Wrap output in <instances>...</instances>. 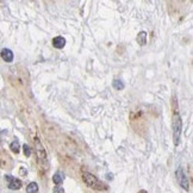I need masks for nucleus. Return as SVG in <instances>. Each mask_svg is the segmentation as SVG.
<instances>
[{
  "mask_svg": "<svg viewBox=\"0 0 193 193\" xmlns=\"http://www.w3.org/2000/svg\"><path fill=\"white\" fill-rule=\"evenodd\" d=\"M82 180L88 187L96 190V191H105L107 190V185L104 184L103 181H100L95 175L91 174L88 172H82Z\"/></svg>",
  "mask_w": 193,
  "mask_h": 193,
  "instance_id": "nucleus-1",
  "label": "nucleus"
},
{
  "mask_svg": "<svg viewBox=\"0 0 193 193\" xmlns=\"http://www.w3.org/2000/svg\"><path fill=\"white\" fill-rule=\"evenodd\" d=\"M138 193H147V192H146V191H140Z\"/></svg>",
  "mask_w": 193,
  "mask_h": 193,
  "instance_id": "nucleus-17",
  "label": "nucleus"
},
{
  "mask_svg": "<svg viewBox=\"0 0 193 193\" xmlns=\"http://www.w3.org/2000/svg\"><path fill=\"white\" fill-rule=\"evenodd\" d=\"M136 41H137V43L140 45H146V43H147V32L146 31H141L137 35Z\"/></svg>",
  "mask_w": 193,
  "mask_h": 193,
  "instance_id": "nucleus-8",
  "label": "nucleus"
},
{
  "mask_svg": "<svg viewBox=\"0 0 193 193\" xmlns=\"http://www.w3.org/2000/svg\"><path fill=\"white\" fill-rule=\"evenodd\" d=\"M13 179H14V178H13V177H11V175H5V180H6V181H8V184H10V182H11Z\"/></svg>",
  "mask_w": 193,
  "mask_h": 193,
  "instance_id": "nucleus-15",
  "label": "nucleus"
},
{
  "mask_svg": "<svg viewBox=\"0 0 193 193\" xmlns=\"http://www.w3.org/2000/svg\"><path fill=\"white\" fill-rule=\"evenodd\" d=\"M53 45L56 49H63L66 45V38L62 36H57V37L53 38Z\"/></svg>",
  "mask_w": 193,
  "mask_h": 193,
  "instance_id": "nucleus-5",
  "label": "nucleus"
},
{
  "mask_svg": "<svg viewBox=\"0 0 193 193\" xmlns=\"http://www.w3.org/2000/svg\"><path fill=\"white\" fill-rule=\"evenodd\" d=\"M1 57H3V60L7 63H11L13 61V53L12 50H10L7 49V48H5V49L1 50Z\"/></svg>",
  "mask_w": 193,
  "mask_h": 193,
  "instance_id": "nucleus-6",
  "label": "nucleus"
},
{
  "mask_svg": "<svg viewBox=\"0 0 193 193\" xmlns=\"http://www.w3.org/2000/svg\"><path fill=\"white\" fill-rule=\"evenodd\" d=\"M112 85H113V87H114L116 90H118V91H120V90L124 88V83H123V81H120V80H114V81L112 82Z\"/></svg>",
  "mask_w": 193,
  "mask_h": 193,
  "instance_id": "nucleus-12",
  "label": "nucleus"
},
{
  "mask_svg": "<svg viewBox=\"0 0 193 193\" xmlns=\"http://www.w3.org/2000/svg\"><path fill=\"white\" fill-rule=\"evenodd\" d=\"M172 129H173V142H174V146H178L180 143L181 131H182V119H181V116L177 111L173 114Z\"/></svg>",
  "mask_w": 193,
  "mask_h": 193,
  "instance_id": "nucleus-2",
  "label": "nucleus"
},
{
  "mask_svg": "<svg viewBox=\"0 0 193 193\" xmlns=\"http://www.w3.org/2000/svg\"><path fill=\"white\" fill-rule=\"evenodd\" d=\"M21 174H22V175H26V174H27V172H26V169H24V168L22 167V168H21Z\"/></svg>",
  "mask_w": 193,
  "mask_h": 193,
  "instance_id": "nucleus-16",
  "label": "nucleus"
},
{
  "mask_svg": "<svg viewBox=\"0 0 193 193\" xmlns=\"http://www.w3.org/2000/svg\"><path fill=\"white\" fill-rule=\"evenodd\" d=\"M34 143H35V151H36V156H37V159H38V162H40L42 166L45 165V166L48 167L47 153H45V149H44V147H43V144L41 143V141L38 140L37 137H35Z\"/></svg>",
  "mask_w": 193,
  "mask_h": 193,
  "instance_id": "nucleus-3",
  "label": "nucleus"
},
{
  "mask_svg": "<svg viewBox=\"0 0 193 193\" xmlns=\"http://www.w3.org/2000/svg\"><path fill=\"white\" fill-rule=\"evenodd\" d=\"M53 192H54V193H64V190H63V187H61V186H55L54 190H53Z\"/></svg>",
  "mask_w": 193,
  "mask_h": 193,
  "instance_id": "nucleus-14",
  "label": "nucleus"
},
{
  "mask_svg": "<svg viewBox=\"0 0 193 193\" xmlns=\"http://www.w3.org/2000/svg\"><path fill=\"white\" fill-rule=\"evenodd\" d=\"M63 179H64V174L62 172H56L54 177H53V182L56 185V186H60V184L63 182Z\"/></svg>",
  "mask_w": 193,
  "mask_h": 193,
  "instance_id": "nucleus-7",
  "label": "nucleus"
},
{
  "mask_svg": "<svg viewBox=\"0 0 193 193\" xmlns=\"http://www.w3.org/2000/svg\"><path fill=\"white\" fill-rule=\"evenodd\" d=\"M175 177H177V180H178V182H179V185H180L182 188H184L185 191H188V188H190V182H188V179H187V177H186V174H185L184 169H182L181 167L177 169Z\"/></svg>",
  "mask_w": 193,
  "mask_h": 193,
  "instance_id": "nucleus-4",
  "label": "nucleus"
},
{
  "mask_svg": "<svg viewBox=\"0 0 193 193\" xmlns=\"http://www.w3.org/2000/svg\"><path fill=\"white\" fill-rule=\"evenodd\" d=\"M21 187H22V181L19 180V179H16V178L8 184V188H10V190H13V191L19 190Z\"/></svg>",
  "mask_w": 193,
  "mask_h": 193,
  "instance_id": "nucleus-9",
  "label": "nucleus"
},
{
  "mask_svg": "<svg viewBox=\"0 0 193 193\" xmlns=\"http://www.w3.org/2000/svg\"><path fill=\"white\" fill-rule=\"evenodd\" d=\"M10 149H11L14 154H18L19 151H21V143H19L17 140H14L11 144H10Z\"/></svg>",
  "mask_w": 193,
  "mask_h": 193,
  "instance_id": "nucleus-10",
  "label": "nucleus"
},
{
  "mask_svg": "<svg viewBox=\"0 0 193 193\" xmlns=\"http://www.w3.org/2000/svg\"><path fill=\"white\" fill-rule=\"evenodd\" d=\"M38 192V185L36 182H30L26 186V193H37Z\"/></svg>",
  "mask_w": 193,
  "mask_h": 193,
  "instance_id": "nucleus-11",
  "label": "nucleus"
},
{
  "mask_svg": "<svg viewBox=\"0 0 193 193\" xmlns=\"http://www.w3.org/2000/svg\"><path fill=\"white\" fill-rule=\"evenodd\" d=\"M23 151H24V155L26 157L31 156V149H30V147H29L27 144H24V146H23Z\"/></svg>",
  "mask_w": 193,
  "mask_h": 193,
  "instance_id": "nucleus-13",
  "label": "nucleus"
}]
</instances>
